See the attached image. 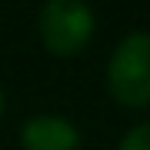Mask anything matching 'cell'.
<instances>
[{
  "instance_id": "1",
  "label": "cell",
  "mask_w": 150,
  "mask_h": 150,
  "mask_svg": "<svg viewBox=\"0 0 150 150\" xmlns=\"http://www.w3.org/2000/svg\"><path fill=\"white\" fill-rule=\"evenodd\" d=\"M107 83L123 107L150 103V33H130L120 40L107 67Z\"/></svg>"
},
{
  "instance_id": "2",
  "label": "cell",
  "mask_w": 150,
  "mask_h": 150,
  "mask_svg": "<svg viewBox=\"0 0 150 150\" xmlns=\"http://www.w3.org/2000/svg\"><path fill=\"white\" fill-rule=\"evenodd\" d=\"M93 33V13L83 0H47L40 10V40L50 54H80Z\"/></svg>"
},
{
  "instance_id": "3",
  "label": "cell",
  "mask_w": 150,
  "mask_h": 150,
  "mask_svg": "<svg viewBox=\"0 0 150 150\" xmlns=\"http://www.w3.org/2000/svg\"><path fill=\"white\" fill-rule=\"evenodd\" d=\"M20 144L23 150H77L80 134L67 117L40 113V117H30L20 127Z\"/></svg>"
},
{
  "instance_id": "4",
  "label": "cell",
  "mask_w": 150,
  "mask_h": 150,
  "mask_svg": "<svg viewBox=\"0 0 150 150\" xmlns=\"http://www.w3.org/2000/svg\"><path fill=\"white\" fill-rule=\"evenodd\" d=\"M120 150H150V123L134 127L127 137L120 140Z\"/></svg>"
},
{
  "instance_id": "5",
  "label": "cell",
  "mask_w": 150,
  "mask_h": 150,
  "mask_svg": "<svg viewBox=\"0 0 150 150\" xmlns=\"http://www.w3.org/2000/svg\"><path fill=\"white\" fill-rule=\"evenodd\" d=\"M4 103L7 100H4V87H0V117H4Z\"/></svg>"
}]
</instances>
